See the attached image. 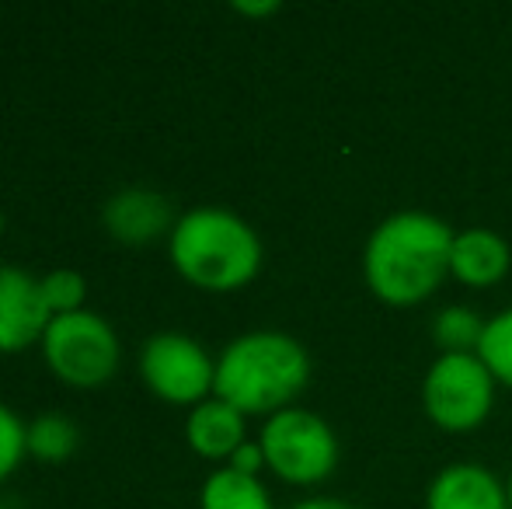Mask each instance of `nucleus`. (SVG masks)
Returning a JSON list of instances; mask_svg holds the SVG:
<instances>
[{"label":"nucleus","mask_w":512,"mask_h":509,"mask_svg":"<svg viewBox=\"0 0 512 509\" xmlns=\"http://www.w3.org/2000/svg\"><path fill=\"white\" fill-rule=\"evenodd\" d=\"M453 227L425 210H398L363 245V283L380 304L418 307L450 279Z\"/></svg>","instance_id":"1"},{"label":"nucleus","mask_w":512,"mask_h":509,"mask_svg":"<svg viewBox=\"0 0 512 509\" xmlns=\"http://www.w3.org/2000/svg\"><path fill=\"white\" fill-rule=\"evenodd\" d=\"M314 377L307 346L279 328H255L223 346L216 356L213 394L244 415H276L293 408Z\"/></svg>","instance_id":"2"},{"label":"nucleus","mask_w":512,"mask_h":509,"mask_svg":"<svg viewBox=\"0 0 512 509\" xmlns=\"http://www.w3.org/2000/svg\"><path fill=\"white\" fill-rule=\"evenodd\" d=\"M168 258L189 286L234 293L258 279L265 248L258 231L227 206H196L168 234Z\"/></svg>","instance_id":"3"},{"label":"nucleus","mask_w":512,"mask_h":509,"mask_svg":"<svg viewBox=\"0 0 512 509\" xmlns=\"http://www.w3.org/2000/svg\"><path fill=\"white\" fill-rule=\"evenodd\" d=\"M258 447L265 454V471L297 489L328 482L342 461V443L331 422L304 405L269 415L258 433Z\"/></svg>","instance_id":"4"},{"label":"nucleus","mask_w":512,"mask_h":509,"mask_svg":"<svg viewBox=\"0 0 512 509\" xmlns=\"http://www.w3.org/2000/svg\"><path fill=\"white\" fill-rule=\"evenodd\" d=\"M39 349L49 374L77 391H95L108 384L122 363V342L115 328L88 307L74 314H56Z\"/></svg>","instance_id":"5"},{"label":"nucleus","mask_w":512,"mask_h":509,"mask_svg":"<svg viewBox=\"0 0 512 509\" xmlns=\"http://www.w3.org/2000/svg\"><path fill=\"white\" fill-rule=\"evenodd\" d=\"M495 377L478 353H439L422 377V408L436 429L464 436L481 429L495 408Z\"/></svg>","instance_id":"6"},{"label":"nucleus","mask_w":512,"mask_h":509,"mask_svg":"<svg viewBox=\"0 0 512 509\" xmlns=\"http://www.w3.org/2000/svg\"><path fill=\"white\" fill-rule=\"evenodd\" d=\"M140 381L168 405L196 408L213 398L216 360L199 339L185 332H154L140 346Z\"/></svg>","instance_id":"7"},{"label":"nucleus","mask_w":512,"mask_h":509,"mask_svg":"<svg viewBox=\"0 0 512 509\" xmlns=\"http://www.w3.org/2000/svg\"><path fill=\"white\" fill-rule=\"evenodd\" d=\"M53 311L42 293V276L21 265H0V353L39 346Z\"/></svg>","instance_id":"8"},{"label":"nucleus","mask_w":512,"mask_h":509,"mask_svg":"<svg viewBox=\"0 0 512 509\" xmlns=\"http://www.w3.org/2000/svg\"><path fill=\"white\" fill-rule=\"evenodd\" d=\"M175 220L178 217L171 213L168 199L147 185H126V189L112 192L102 206V227L119 245L129 248H143L154 245L157 238H168Z\"/></svg>","instance_id":"9"},{"label":"nucleus","mask_w":512,"mask_h":509,"mask_svg":"<svg viewBox=\"0 0 512 509\" xmlns=\"http://www.w3.org/2000/svg\"><path fill=\"white\" fill-rule=\"evenodd\" d=\"M425 509H509L506 478L495 475L488 464L453 461L432 475Z\"/></svg>","instance_id":"10"},{"label":"nucleus","mask_w":512,"mask_h":509,"mask_svg":"<svg viewBox=\"0 0 512 509\" xmlns=\"http://www.w3.org/2000/svg\"><path fill=\"white\" fill-rule=\"evenodd\" d=\"M512 269V245L492 227H464L453 234L450 279L471 290H492Z\"/></svg>","instance_id":"11"},{"label":"nucleus","mask_w":512,"mask_h":509,"mask_svg":"<svg viewBox=\"0 0 512 509\" xmlns=\"http://www.w3.org/2000/svg\"><path fill=\"white\" fill-rule=\"evenodd\" d=\"M185 443L196 457L213 461L216 468L230 461L237 454V447L248 443V415L237 412L234 405H227L223 398H206L203 405L189 408L185 419Z\"/></svg>","instance_id":"12"},{"label":"nucleus","mask_w":512,"mask_h":509,"mask_svg":"<svg viewBox=\"0 0 512 509\" xmlns=\"http://www.w3.org/2000/svg\"><path fill=\"white\" fill-rule=\"evenodd\" d=\"M199 509H276L262 478L241 475L234 468H213L199 489Z\"/></svg>","instance_id":"13"},{"label":"nucleus","mask_w":512,"mask_h":509,"mask_svg":"<svg viewBox=\"0 0 512 509\" xmlns=\"http://www.w3.org/2000/svg\"><path fill=\"white\" fill-rule=\"evenodd\" d=\"M25 443H28V457H35V461L63 464L81 447V429L63 412H39L35 419H28Z\"/></svg>","instance_id":"14"},{"label":"nucleus","mask_w":512,"mask_h":509,"mask_svg":"<svg viewBox=\"0 0 512 509\" xmlns=\"http://www.w3.org/2000/svg\"><path fill=\"white\" fill-rule=\"evenodd\" d=\"M485 318L467 304H450L432 318V342L439 353H478Z\"/></svg>","instance_id":"15"},{"label":"nucleus","mask_w":512,"mask_h":509,"mask_svg":"<svg viewBox=\"0 0 512 509\" xmlns=\"http://www.w3.org/2000/svg\"><path fill=\"white\" fill-rule=\"evenodd\" d=\"M478 360L488 367L495 384L512 387V307L485 318V332L478 342Z\"/></svg>","instance_id":"16"},{"label":"nucleus","mask_w":512,"mask_h":509,"mask_svg":"<svg viewBox=\"0 0 512 509\" xmlns=\"http://www.w3.org/2000/svg\"><path fill=\"white\" fill-rule=\"evenodd\" d=\"M42 293H46L49 311L56 314H74L84 311V300H88V279L77 269H53L42 276Z\"/></svg>","instance_id":"17"},{"label":"nucleus","mask_w":512,"mask_h":509,"mask_svg":"<svg viewBox=\"0 0 512 509\" xmlns=\"http://www.w3.org/2000/svg\"><path fill=\"white\" fill-rule=\"evenodd\" d=\"M25 426L28 422L14 412L11 405L0 401V485L21 468V461L28 457V443H25Z\"/></svg>","instance_id":"18"},{"label":"nucleus","mask_w":512,"mask_h":509,"mask_svg":"<svg viewBox=\"0 0 512 509\" xmlns=\"http://www.w3.org/2000/svg\"><path fill=\"white\" fill-rule=\"evenodd\" d=\"M227 468L241 471V475L262 478V471H265V454H262V447H258V440H248L244 447H237V454L227 461Z\"/></svg>","instance_id":"19"},{"label":"nucleus","mask_w":512,"mask_h":509,"mask_svg":"<svg viewBox=\"0 0 512 509\" xmlns=\"http://www.w3.org/2000/svg\"><path fill=\"white\" fill-rule=\"evenodd\" d=\"M234 11H237V14H244V18H269V14H279V4H276V0H258V4H248V0H237Z\"/></svg>","instance_id":"20"},{"label":"nucleus","mask_w":512,"mask_h":509,"mask_svg":"<svg viewBox=\"0 0 512 509\" xmlns=\"http://www.w3.org/2000/svg\"><path fill=\"white\" fill-rule=\"evenodd\" d=\"M290 509H356V506H349L345 499H335V496H310V499L293 503Z\"/></svg>","instance_id":"21"},{"label":"nucleus","mask_w":512,"mask_h":509,"mask_svg":"<svg viewBox=\"0 0 512 509\" xmlns=\"http://www.w3.org/2000/svg\"><path fill=\"white\" fill-rule=\"evenodd\" d=\"M506 496H509V509H512V471H509V478H506Z\"/></svg>","instance_id":"22"},{"label":"nucleus","mask_w":512,"mask_h":509,"mask_svg":"<svg viewBox=\"0 0 512 509\" xmlns=\"http://www.w3.org/2000/svg\"><path fill=\"white\" fill-rule=\"evenodd\" d=\"M0 238H4V213H0Z\"/></svg>","instance_id":"23"}]
</instances>
